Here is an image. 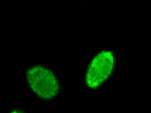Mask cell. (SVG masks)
<instances>
[{
    "mask_svg": "<svg viewBox=\"0 0 151 113\" xmlns=\"http://www.w3.org/2000/svg\"><path fill=\"white\" fill-rule=\"evenodd\" d=\"M116 62L113 51L103 50L94 56L87 68L85 84L90 89H96L109 78Z\"/></svg>",
    "mask_w": 151,
    "mask_h": 113,
    "instance_id": "cell-2",
    "label": "cell"
},
{
    "mask_svg": "<svg viewBox=\"0 0 151 113\" xmlns=\"http://www.w3.org/2000/svg\"><path fill=\"white\" fill-rule=\"evenodd\" d=\"M27 80L33 92L41 99H52L58 93V78L51 70L44 66L37 65L29 68Z\"/></svg>",
    "mask_w": 151,
    "mask_h": 113,
    "instance_id": "cell-1",
    "label": "cell"
},
{
    "mask_svg": "<svg viewBox=\"0 0 151 113\" xmlns=\"http://www.w3.org/2000/svg\"><path fill=\"white\" fill-rule=\"evenodd\" d=\"M9 113H26L25 112H23V111L21 110H14L12 112H10Z\"/></svg>",
    "mask_w": 151,
    "mask_h": 113,
    "instance_id": "cell-3",
    "label": "cell"
}]
</instances>
